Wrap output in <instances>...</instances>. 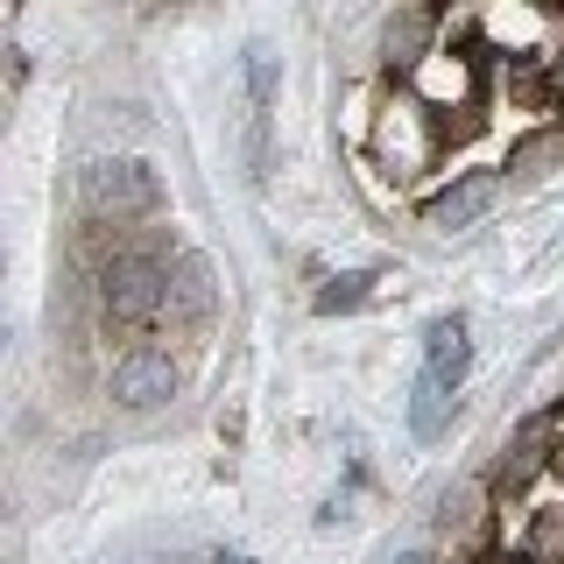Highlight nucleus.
Masks as SVG:
<instances>
[{"mask_svg": "<svg viewBox=\"0 0 564 564\" xmlns=\"http://www.w3.org/2000/svg\"><path fill=\"white\" fill-rule=\"evenodd\" d=\"M85 191H93V212H106V219H149V212L163 205L155 170L149 163H128V155H106V163H93Z\"/></svg>", "mask_w": 564, "mask_h": 564, "instance_id": "obj_1", "label": "nucleus"}, {"mask_svg": "<svg viewBox=\"0 0 564 564\" xmlns=\"http://www.w3.org/2000/svg\"><path fill=\"white\" fill-rule=\"evenodd\" d=\"M99 296H106V317H113V325H155V317L170 311V275L155 269V261H113Z\"/></svg>", "mask_w": 564, "mask_h": 564, "instance_id": "obj_2", "label": "nucleus"}, {"mask_svg": "<svg viewBox=\"0 0 564 564\" xmlns=\"http://www.w3.org/2000/svg\"><path fill=\"white\" fill-rule=\"evenodd\" d=\"M176 395V360L170 352H128V360L113 367V402L120 410H155V402H170Z\"/></svg>", "mask_w": 564, "mask_h": 564, "instance_id": "obj_3", "label": "nucleus"}, {"mask_svg": "<svg viewBox=\"0 0 564 564\" xmlns=\"http://www.w3.org/2000/svg\"><path fill=\"white\" fill-rule=\"evenodd\" d=\"M494 191H501V176H494V170L458 176L452 191H437V198H431V226H437V234H458V226H473V219L494 205Z\"/></svg>", "mask_w": 564, "mask_h": 564, "instance_id": "obj_4", "label": "nucleus"}, {"mask_svg": "<svg viewBox=\"0 0 564 564\" xmlns=\"http://www.w3.org/2000/svg\"><path fill=\"white\" fill-rule=\"evenodd\" d=\"M423 375L458 388V375H466V317H437L423 332Z\"/></svg>", "mask_w": 564, "mask_h": 564, "instance_id": "obj_5", "label": "nucleus"}, {"mask_svg": "<svg viewBox=\"0 0 564 564\" xmlns=\"http://www.w3.org/2000/svg\"><path fill=\"white\" fill-rule=\"evenodd\" d=\"M445 423H452V388L423 375L416 395H410V431H416V437H445Z\"/></svg>", "mask_w": 564, "mask_h": 564, "instance_id": "obj_6", "label": "nucleus"}, {"mask_svg": "<svg viewBox=\"0 0 564 564\" xmlns=\"http://www.w3.org/2000/svg\"><path fill=\"white\" fill-rule=\"evenodd\" d=\"M170 311H184V317H205L212 311V269L198 254L184 261V269H176V290H170Z\"/></svg>", "mask_w": 564, "mask_h": 564, "instance_id": "obj_7", "label": "nucleus"}, {"mask_svg": "<svg viewBox=\"0 0 564 564\" xmlns=\"http://www.w3.org/2000/svg\"><path fill=\"white\" fill-rule=\"evenodd\" d=\"M423 29H431V14H402V22L388 29V57H395V64H416L410 50L423 43Z\"/></svg>", "mask_w": 564, "mask_h": 564, "instance_id": "obj_8", "label": "nucleus"}, {"mask_svg": "<svg viewBox=\"0 0 564 564\" xmlns=\"http://www.w3.org/2000/svg\"><path fill=\"white\" fill-rule=\"evenodd\" d=\"M367 282H375V275H339V282H332V290H317V311H352V304H360V296H367Z\"/></svg>", "mask_w": 564, "mask_h": 564, "instance_id": "obj_9", "label": "nucleus"}, {"mask_svg": "<svg viewBox=\"0 0 564 564\" xmlns=\"http://www.w3.org/2000/svg\"><path fill=\"white\" fill-rule=\"evenodd\" d=\"M557 155H564V134H536L508 155V170H543V163H557Z\"/></svg>", "mask_w": 564, "mask_h": 564, "instance_id": "obj_10", "label": "nucleus"}, {"mask_svg": "<svg viewBox=\"0 0 564 564\" xmlns=\"http://www.w3.org/2000/svg\"><path fill=\"white\" fill-rule=\"evenodd\" d=\"M247 57H254V64H247V78H254V99H269V93H275V64H269V50H247Z\"/></svg>", "mask_w": 564, "mask_h": 564, "instance_id": "obj_11", "label": "nucleus"}, {"mask_svg": "<svg viewBox=\"0 0 564 564\" xmlns=\"http://www.w3.org/2000/svg\"><path fill=\"white\" fill-rule=\"evenodd\" d=\"M402 564H431V557H402Z\"/></svg>", "mask_w": 564, "mask_h": 564, "instance_id": "obj_12", "label": "nucleus"}, {"mask_svg": "<svg viewBox=\"0 0 564 564\" xmlns=\"http://www.w3.org/2000/svg\"><path fill=\"white\" fill-rule=\"evenodd\" d=\"M226 564H254V557H226Z\"/></svg>", "mask_w": 564, "mask_h": 564, "instance_id": "obj_13", "label": "nucleus"}]
</instances>
